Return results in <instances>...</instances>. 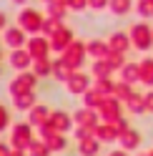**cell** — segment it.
Listing matches in <instances>:
<instances>
[{
    "label": "cell",
    "instance_id": "cell-35",
    "mask_svg": "<svg viewBox=\"0 0 153 156\" xmlns=\"http://www.w3.org/2000/svg\"><path fill=\"white\" fill-rule=\"evenodd\" d=\"M8 156H23V149H13V151H8Z\"/></svg>",
    "mask_w": 153,
    "mask_h": 156
},
{
    "label": "cell",
    "instance_id": "cell-22",
    "mask_svg": "<svg viewBox=\"0 0 153 156\" xmlns=\"http://www.w3.org/2000/svg\"><path fill=\"white\" fill-rule=\"evenodd\" d=\"M121 81L138 83V81H141V68H138V63H123V68H121Z\"/></svg>",
    "mask_w": 153,
    "mask_h": 156
},
{
    "label": "cell",
    "instance_id": "cell-27",
    "mask_svg": "<svg viewBox=\"0 0 153 156\" xmlns=\"http://www.w3.org/2000/svg\"><path fill=\"white\" fill-rule=\"evenodd\" d=\"M103 98H106V96H100L95 88H88V91L83 93V106H88V108H98V106L103 103Z\"/></svg>",
    "mask_w": 153,
    "mask_h": 156
},
{
    "label": "cell",
    "instance_id": "cell-7",
    "mask_svg": "<svg viewBox=\"0 0 153 156\" xmlns=\"http://www.w3.org/2000/svg\"><path fill=\"white\" fill-rule=\"evenodd\" d=\"M30 141H33L30 123H18L15 129H13V141H10V146H13V149H28Z\"/></svg>",
    "mask_w": 153,
    "mask_h": 156
},
{
    "label": "cell",
    "instance_id": "cell-19",
    "mask_svg": "<svg viewBox=\"0 0 153 156\" xmlns=\"http://www.w3.org/2000/svg\"><path fill=\"white\" fill-rule=\"evenodd\" d=\"M138 68H141V81L138 83L153 88V58H143V61H138Z\"/></svg>",
    "mask_w": 153,
    "mask_h": 156
},
{
    "label": "cell",
    "instance_id": "cell-42",
    "mask_svg": "<svg viewBox=\"0 0 153 156\" xmlns=\"http://www.w3.org/2000/svg\"><path fill=\"white\" fill-rule=\"evenodd\" d=\"M43 3H48V0H43Z\"/></svg>",
    "mask_w": 153,
    "mask_h": 156
},
{
    "label": "cell",
    "instance_id": "cell-23",
    "mask_svg": "<svg viewBox=\"0 0 153 156\" xmlns=\"http://www.w3.org/2000/svg\"><path fill=\"white\" fill-rule=\"evenodd\" d=\"M85 48H88V55L90 58H106L108 55V41H98V38H95V41H90V43H85Z\"/></svg>",
    "mask_w": 153,
    "mask_h": 156
},
{
    "label": "cell",
    "instance_id": "cell-33",
    "mask_svg": "<svg viewBox=\"0 0 153 156\" xmlns=\"http://www.w3.org/2000/svg\"><path fill=\"white\" fill-rule=\"evenodd\" d=\"M8 123H10V116H8V108L3 103H0V133H3L8 129Z\"/></svg>",
    "mask_w": 153,
    "mask_h": 156
},
{
    "label": "cell",
    "instance_id": "cell-3",
    "mask_svg": "<svg viewBox=\"0 0 153 156\" xmlns=\"http://www.w3.org/2000/svg\"><path fill=\"white\" fill-rule=\"evenodd\" d=\"M18 25L23 28L28 33H35L43 28V15L35 10V8H23L20 13H18Z\"/></svg>",
    "mask_w": 153,
    "mask_h": 156
},
{
    "label": "cell",
    "instance_id": "cell-26",
    "mask_svg": "<svg viewBox=\"0 0 153 156\" xmlns=\"http://www.w3.org/2000/svg\"><path fill=\"white\" fill-rule=\"evenodd\" d=\"M50 71H53V76H55V81H68V76H70V71H73V68H70V66L60 58V61H55V63H53V68H50Z\"/></svg>",
    "mask_w": 153,
    "mask_h": 156
},
{
    "label": "cell",
    "instance_id": "cell-28",
    "mask_svg": "<svg viewBox=\"0 0 153 156\" xmlns=\"http://www.w3.org/2000/svg\"><path fill=\"white\" fill-rule=\"evenodd\" d=\"M93 88L98 91L100 96H113V88H116V83H113L110 78H95Z\"/></svg>",
    "mask_w": 153,
    "mask_h": 156
},
{
    "label": "cell",
    "instance_id": "cell-39",
    "mask_svg": "<svg viewBox=\"0 0 153 156\" xmlns=\"http://www.w3.org/2000/svg\"><path fill=\"white\" fill-rule=\"evenodd\" d=\"M13 3H18V5H23V3H25V0H13Z\"/></svg>",
    "mask_w": 153,
    "mask_h": 156
},
{
    "label": "cell",
    "instance_id": "cell-12",
    "mask_svg": "<svg viewBox=\"0 0 153 156\" xmlns=\"http://www.w3.org/2000/svg\"><path fill=\"white\" fill-rule=\"evenodd\" d=\"M48 123H50L58 133H68L73 129V116H68L65 111H53L50 119H48Z\"/></svg>",
    "mask_w": 153,
    "mask_h": 156
},
{
    "label": "cell",
    "instance_id": "cell-15",
    "mask_svg": "<svg viewBox=\"0 0 153 156\" xmlns=\"http://www.w3.org/2000/svg\"><path fill=\"white\" fill-rule=\"evenodd\" d=\"M108 48H110V51H118V53H128V48H133V45H131V35H128L126 30L110 33V38H108Z\"/></svg>",
    "mask_w": 153,
    "mask_h": 156
},
{
    "label": "cell",
    "instance_id": "cell-40",
    "mask_svg": "<svg viewBox=\"0 0 153 156\" xmlns=\"http://www.w3.org/2000/svg\"><path fill=\"white\" fill-rule=\"evenodd\" d=\"M148 156H153V149H151V151H148Z\"/></svg>",
    "mask_w": 153,
    "mask_h": 156
},
{
    "label": "cell",
    "instance_id": "cell-29",
    "mask_svg": "<svg viewBox=\"0 0 153 156\" xmlns=\"http://www.w3.org/2000/svg\"><path fill=\"white\" fill-rule=\"evenodd\" d=\"M131 93H133V83H126V81H118L116 88H113V96H116L118 101H126Z\"/></svg>",
    "mask_w": 153,
    "mask_h": 156
},
{
    "label": "cell",
    "instance_id": "cell-17",
    "mask_svg": "<svg viewBox=\"0 0 153 156\" xmlns=\"http://www.w3.org/2000/svg\"><path fill=\"white\" fill-rule=\"evenodd\" d=\"M126 108H128V113H133V116H138V113H146V93H136L133 91L126 101Z\"/></svg>",
    "mask_w": 153,
    "mask_h": 156
},
{
    "label": "cell",
    "instance_id": "cell-36",
    "mask_svg": "<svg viewBox=\"0 0 153 156\" xmlns=\"http://www.w3.org/2000/svg\"><path fill=\"white\" fill-rule=\"evenodd\" d=\"M110 156H128V151H126V149H121V151H113Z\"/></svg>",
    "mask_w": 153,
    "mask_h": 156
},
{
    "label": "cell",
    "instance_id": "cell-14",
    "mask_svg": "<svg viewBox=\"0 0 153 156\" xmlns=\"http://www.w3.org/2000/svg\"><path fill=\"white\" fill-rule=\"evenodd\" d=\"M73 119H75V123L78 126H85V129H90L93 133H95V126H98V116H95V108H88V106H83L80 111H75L73 113Z\"/></svg>",
    "mask_w": 153,
    "mask_h": 156
},
{
    "label": "cell",
    "instance_id": "cell-9",
    "mask_svg": "<svg viewBox=\"0 0 153 156\" xmlns=\"http://www.w3.org/2000/svg\"><path fill=\"white\" fill-rule=\"evenodd\" d=\"M3 41H5L8 48H13V51H15V48H23V45L28 43V35H25V30H23L20 25H8Z\"/></svg>",
    "mask_w": 153,
    "mask_h": 156
},
{
    "label": "cell",
    "instance_id": "cell-43",
    "mask_svg": "<svg viewBox=\"0 0 153 156\" xmlns=\"http://www.w3.org/2000/svg\"><path fill=\"white\" fill-rule=\"evenodd\" d=\"M151 3H153V0H151Z\"/></svg>",
    "mask_w": 153,
    "mask_h": 156
},
{
    "label": "cell",
    "instance_id": "cell-2",
    "mask_svg": "<svg viewBox=\"0 0 153 156\" xmlns=\"http://www.w3.org/2000/svg\"><path fill=\"white\" fill-rule=\"evenodd\" d=\"M85 55H88V48H85V43H80V41H70L68 48L63 51V61L68 63L73 71H78V68L83 66V61H85Z\"/></svg>",
    "mask_w": 153,
    "mask_h": 156
},
{
    "label": "cell",
    "instance_id": "cell-16",
    "mask_svg": "<svg viewBox=\"0 0 153 156\" xmlns=\"http://www.w3.org/2000/svg\"><path fill=\"white\" fill-rule=\"evenodd\" d=\"M118 129L113 123H108V121H103V123H98L95 126V139H98L100 144H113V141H118Z\"/></svg>",
    "mask_w": 153,
    "mask_h": 156
},
{
    "label": "cell",
    "instance_id": "cell-4",
    "mask_svg": "<svg viewBox=\"0 0 153 156\" xmlns=\"http://www.w3.org/2000/svg\"><path fill=\"white\" fill-rule=\"evenodd\" d=\"M38 86V76L35 73H28V71H20L13 81H10V86H8V91H10L13 96H18V93H25V91H33Z\"/></svg>",
    "mask_w": 153,
    "mask_h": 156
},
{
    "label": "cell",
    "instance_id": "cell-21",
    "mask_svg": "<svg viewBox=\"0 0 153 156\" xmlns=\"http://www.w3.org/2000/svg\"><path fill=\"white\" fill-rule=\"evenodd\" d=\"M133 8H136V5H133V0H110V3H108V10L116 15V18L128 15Z\"/></svg>",
    "mask_w": 153,
    "mask_h": 156
},
{
    "label": "cell",
    "instance_id": "cell-20",
    "mask_svg": "<svg viewBox=\"0 0 153 156\" xmlns=\"http://www.w3.org/2000/svg\"><path fill=\"white\" fill-rule=\"evenodd\" d=\"M28 119H30V126H43L45 119H50V108H48V106H43V103H35Z\"/></svg>",
    "mask_w": 153,
    "mask_h": 156
},
{
    "label": "cell",
    "instance_id": "cell-34",
    "mask_svg": "<svg viewBox=\"0 0 153 156\" xmlns=\"http://www.w3.org/2000/svg\"><path fill=\"white\" fill-rule=\"evenodd\" d=\"M146 113H153V88L146 93Z\"/></svg>",
    "mask_w": 153,
    "mask_h": 156
},
{
    "label": "cell",
    "instance_id": "cell-11",
    "mask_svg": "<svg viewBox=\"0 0 153 156\" xmlns=\"http://www.w3.org/2000/svg\"><path fill=\"white\" fill-rule=\"evenodd\" d=\"M10 68H15V71H28L33 63V55L28 53V48H15V51L10 53Z\"/></svg>",
    "mask_w": 153,
    "mask_h": 156
},
{
    "label": "cell",
    "instance_id": "cell-37",
    "mask_svg": "<svg viewBox=\"0 0 153 156\" xmlns=\"http://www.w3.org/2000/svg\"><path fill=\"white\" fill-rule=\"evenodd\" d=\"M0 156H8V146L5 144H0Z\"/></svg>",
    "mask_w": 153,
    "mask_h": 156
},
{
    "label": "cell",
    "instance_id": "cell-18",
    "mask_svg": "<svg viewBox=\"0 0 153 156\" xmlns=\"http://www.w3.org/2000/svg\"><path fill=\"white\" fill-rule=\"evenodd\" d=\"M78 154L80 156H98L100 154V141L95 136H85L78 141Z\"/></svg>",
    "mask_w": 153,
    "mask_h": 156
},
{
    "label": "cell",
    "instance_id": "cell-24",
    "mask_svg": "<svg viewBox=\"0 0 153 156\" xmlns=\"http://www.w3.org/2000/svg\"><path fill=\"white\" fill-rule=\"evenodd\" d=\"M13 106H15V108L18 111H25V108H33V106L38 103L35 101V93L33 91H25V93H18V96H13Z\"/></svg>",
    "mask_w": 153,
    "mask_h": 156
},
{
    "label": "cell",
    "instance_id": "cell-41",
    "mask_svg": "<svg viewBox=\"0 0 153 156\" xmlns=\"http://www.w3.org/2000/svg\"><path fill=\"white\" fill-rule=\"evenodd\" d=\"M141 156H148V154H141Z\"/></svg>",
    "mask_w": 153,
    "mask_h": 156
},
{
    "label": "cell",
    "instance_id": "cell-13",
    "mask_svg": "<svg viewBox=\"0 0 153 156\" xmlns=\"http://www.w3.org/2000/svg\"><path fill=\"white\" fill-rule=\"evenodd\" d=\"M28 53L33 55V61L35 58H48V51H50V43H48V38H28Z\"/></svg>",
    "mask_w": 153,
    "mask_h": 156
},
{
    "label": "cell",
    "instance_id": "cell-38",
    "mask_svg": "<svg viewBox=\"0 0 153 156\" xmlns=\"http://www.w3.org/2000/svg\"><path fill=\"white\" fill-rule=\"evenodd\" d=\"M5 25H8V20H5V15L0 13V28H5Z\"/></svg>",
    "mask_w": 153,
    "mask_h": 156
},
{
    "label": "cell",
    "instance_id": "cell-6",
    "mask_svg": "<svg viewBox=\"0 0 153 156\" xmlns=\"http://www.w3.org/2000/svg\"><path fill=\"white\" fill-rule=\"evenodd\" d=\"M65 88H68V93H73V96H83L85 91L90 88V76H85L80 71L70 73L68 81H65Z\"/></svg>",
    "mask_w": 153,
    "mask_h": 156
},
{
    "label": "cell",
    "instance_id": "cell-8",
    "mask_svg": "<svg viewBox=\"0 0 153 156\" xmlns=\"http://www.w3.org/2000/svg\"><path fill=\"white\" fill-rule=\"evenodd\" d=\"M118 144H121V149H126V151H136L138 146L143 144V136H141L138 129L128 126L126 131H121V133H118Z\"/></svg>",
    "mask_w": 153,
    "mask_h": 156
},
{
    "label": "cell",
    "instance_id": "cell-30",
    "mask_svg": "<svg viewBox=\"0 0 153 156\" xmlns=\"http://www.w3.org/2000/svg\"><path fill=\"white\" fill-rule=\"evenodd\" d=\"M136 13L141 18H146V20L153 18V3H151V0H138V3H136Z\"/></svg>",
    "mask_w": 153,
    "mask_h": 156
},
{
    "label": "cell",
    "instance_id": "cell-31",
    "mask_svg": "<svg viewBox=\"0 0 153 156\" xmlns=\"http://www.w3.org/2000/svg\"><path fill=\"white\" fill-rule=\"evenodd\" d=\"M50 68H53L50 61H45V58H35V76L38 78H43L45 73H50Z\"/></svg>",
    "mask_w": 153,
    "mask_h": 156
},
{
    "label": "cell",
    "instance_id": "cell-32",
    "mask_svg": "<svg viewBox=\"0 0 153 156\" xmlns=\"http://www.w3.org/2000/svg\"><path fill=\"white\" fill-rule=\"evenodd\" d=\"M108 3H110V0H88V8L95 10V13H100V10H106V8H108Z\"/></svg>",
    "mask_w": 153,
    "mask_h": 156
},
{
    "label": "cell",
    "instance_id": "cell-1",
    "mask_svg": "<svg viewBox=\"0 0 153 156\" xmlns=\"http://www.w3.org/2000/svg\"><path fill=\"white\" fill-rule=\"evenodd\" d=\"M128 35H131V45L136 48V51L148 53L151 48H153V28H151L146 20L133 23V25H131V30H128Z\"/></svg>",
    "mask_w": 153,
    "mask_h": 156
},
{
    "label": "cell",
    "instance_id": "cell-10",
    "mask_svg": "<svg viewBox=\"0 0 153 156\" xmlns=\"http://www.w3.org/2000/svg\"><path fill=\"white\" fill-rule=\"evenodd\" d=\"M70 41H73V30H70V28H65V25H60L53 35H48V43H50V48H55V51H60V53L68 48Z\"/></svg>",
    "mask_w": 153,
    "mask_h": 156
},
{
    "label": "cell",
    "instance_id": "cell-25",
    "mask_svg": "<svg viewBox=\"0 0 153 156\" xmlns=\"http://www.w3.org/2000/svg\"><path fill=\"white\" fill-rule=\"evenodd\" d=\"M113 73V68L110 63L106 61V58H95V63H93V78H110Z\"/></svg>",
    "mask_w": 153,
    "mask_h": 156
},
{
    "label": "cell",
    "instance_id": "cell-5",
    "mask_svg": "<svg viewBox=\"0 0 153 156\" xmlns=\"http://www.w3.org/2000/svg\"><path fill=\"white\" fill-rule=\"evenodd\" d=\"M98 113L103 121H116L118 116H123V101H118L116 96H106L103 103L98 106Z\"/></svg>",
    "mask_w": 153,
    "mask_h": 156
}]
</instances>
